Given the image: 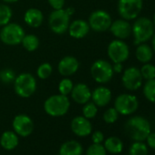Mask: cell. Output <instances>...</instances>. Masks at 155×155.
I'll return each mask as SVG.
<instances>
[{
	"mask_svg": "<svg viewBox=\"0 0 155 155\" xmlns=\"http://www.w3.org/2000/svg\"><path fill=\"white\" fill-rule=\"evenodd\" d=\"M124 130L132 140L143 141L150 132V124L147 119L141 116H133L126 121Z\"/></svg>",
	"mask_w": 155,
	"mask_h": 155,
	"instance_id": "obj_1",
	"label": "cell"
},
{
	"mask_svg": "<svg viewBox=\"0 0 155 155\" xmlns=\"http://www.w3.org/2000/svg\"><path fill=\"white\" fill-rule=\"evenodd\" d=\"M154 28L153 22L146 17L135 18V21L131 26V34L134 38V44L139 45L150 40L154 34Z\"/></svg>",
	"mask_w": 155,
	"mask_h": 155,
	"instance_id": "obj_2",
	"label": "cell"
},
{
	"mask_svg": "<svg viewBox=\"0 0 155 155\" xmlns=\"http://www.w3.org/2000/svg\"><path fill=\"white\" fill-rule=\"evenodd\" d=\"M70 101L68 96L62 94H55L48 97L44 102V110L46 113L51 117L64 116L69 110Z\"/></svg>",
	"mask_w": 155,
	"mask_h": 155,
	"instance_id": "obj_3",
	"label": "cell"
},
{
	"mask_svg": "<svg viewBox=\"0 0 155 155\" xmlns=\"http://www.w3.org/2000/svg\"><path fill=\"white\" fill-rule=\"evenodd\" d=\"M13 83L15 92L20 98H29L36 92L37 80L32 74L28 72L17 75L16 80Z\"/></svg>",
	"mask_w": 155,
	"mask_h": 155,
	"instance_id": "obj_4",
	"label": "cell"
},
{
	"mask_svg": "<svg viewBox=\"0 0 155 155\" xmlns=\"http://www.w3.org/2000/svg\"><path fill=\"white\" fill-rule=\"evenodd\" d=\"M25 35V30L19 24L9 22L0 30V40L8 46H18L21 44Z\"/></svg>",
	"mask_w": 155,
	"mask_h": 155,
	"instance_id": "obj_5",
	"label": "cell"
},
{
	"mask_svg": "<svg viewBox=\"0 0 155 155\" xmlns=\"http://www.w3.org/2000/svg\"><path fill=\"white\" fill-rule=\"evenodd\" d=\"M91 74L92 79L100 83L105 84L111 81L114 75L112 65L105 59H97L91 67Z\"/></svg>",
	"mask_w": 155,
	"mask_h": 155,
	"instance_id": "obj_6",
	"label": "cell"
},
{
	"mask_svg": "<svg viewBox=\"0 0 155 155\" xmlns=\"http://www.w3.org/2000/svg\"><path fill=\"white\" fill-rule=\"evenodd\" d=\"M70 23V16L64 8L53 10L48 16V27L50 30L58 35H62L68 31Z\"/></svg>",
	"mask_w": 155,
	"mask_h": 155,
	"instance_id": "obj_7",
	"label": "cell"
},
{
	"mask_svg": "<svg viewBox=\"0 0 155 155\" xmlns=\"http://www.w3.org/2000/svg\"><path fill=\"white\" fill-rule=\"evenodd\" d=\"M143 8L142 0H119L118 13L125 20H133L139 17Z\"/></svg>",
	"mask_w": 155,
	"mask_h": 155,
	"instance_id": "obj_8",
	"label": "cell"
},
{
	"mask_svg": "<svg viewBox=\"0 0 155 155\" xmlns=\"http://www.w3.org/2000/svg\"><path fill=\"white\" fill-rule=\"evenodd\" d=\"M114 108L119 114L127 116L133 114L139 108V101L132 94L123 93L119 95L114 101Z\"/></svg>",
	"mask_w": 155,
	"mask_h": 155,
	"instance_id": "obj_9",
	"label": "cell"
},
{
	"mask_svg": "<svg viewBox=\"0 0 155 155\" xmlns=\"http://www.w3.org/2000/svg\"><path fill=\"white\" fill-rule=\"evenodd\" d=\"M107 54L113 63H123L129 58L130 48L123 40L117 38L109 44Z\"/></svg>",
	"mask_w": 155,
	"mask_h": 155,
	"instance_id": "obj_10",
	"label": "cell"
},
{
	"mask_svg": "<svg viewBox=\"0 0 155 155\" xmlns=\"http://www.w3.org/2000/svg\"><path fill=\"white\" fill-rule=\"evenodd\" d=\"M89 26L95 32H105L110 29L112 23L110 15L105 10H95L89 18Z\"/></svg>",
	"mask_w": 155,
	"mask_h": 155,
	"instance_id": "obj_11",
	"label": "cell"
},
{
	"mask_svg": "<svg viewBox=\"0 0 155 155\" xmlns=\"http://www.w3.org/2000/svg\"><path fill=\"white\" fill-rule=\"evenodd\" d=\"M142 81L143 79L140 68L136 67H129L122 73L121 82L123 87L128 91H134L139 90L142 86Z\"/></svg>",
	"mask_w": 155,
	"mask_h": 155,
	"instance_id": "obj_12",
	"label": "cell"
},
{
	"mask_svg": "<svg viewBox=\"0 0 155 155\" xmlns=\"http://www.w3.org/2000/svg\"><path fill=\"white\" fill-rule=\"evenodd\" d=\"M12 126L14 131L21 137L29 136L34 130V123L32 119L26 114L17 115L13 120Z\"/></svg>",
	"mask_w": 155,
	"mask_h": 155,
	"instance_id": "obj_13",
	"label": "cell"
},
{
	"mask_svg": "<svg viewBox=\"0 0 155 155\" xmlns=\"http://www.w3.org/2000/svg\"><path fill=\"white\" fill-rule=\"evenodd\" d=\"M71 130L79 137L89 136L92 131V125L89 119L84 116L75 117L70 123Z\"/></svg>",
	"mask_w": 155,
	"mask_h": 155,
	"instance_id": "obj_14",
	"label": "cell"
},
{
	"mask_svg": "<svg viewBox=\"0 0 155 155\" xmlns=\"http://www.w3.org/2000/svg\"><path fill=\"white\" fill-rule=\"evenodd\" d=\"M80 68V62L73 56H66L62 58L58 64V70L63 77H70L74 75Z\"/></svg>",
	"mask_w": 155,
	"mask_h": 155,
	"instance_id": "obj_15",
	"label": "cell"
},
{
	"mask_svg": "<svg viewBox=\"0 0 155 155\" xmlns=\"http://www.w3.org/2000/svg\"><path fill=\"white\" fill-rule=\"evenodd\" d=\"M111 34L117 38L118 39H126L128 38L131 34V25L129 23L128 20H125L123 18L117 19L115 21H112L110 29Z\"/></svg>",
	"mask_w": 155,
	"mask_h": 155,
	"instance_id": "obj_16",
	"label": "cell"
},
{
	"mask_svg": "<svg viewBox=\"0 0 155 155\" xmlns=\"http://www.w3.org/2000/svg\"><path fill=\"white\" fill-rule=\"evenodd\" d=\"M91 30L88 21L83 19H76L69 23L68 32V35L75 39H81L85 38Z\"/></svg>",
	"mask_w": 155,
	"mask_h": 155,
	"instance_id": "obj_17",
	"label": "cell"
},
{
	"mask_svg": "<svg viewBox=\"0 0 155 155\" xmlns=\"http://www.w3.org/2000/svg\"><path fill=\"white\" fill-rule=\"evenodd\" d=\"M72 100L78 103L84 105L91 99V91L89 86L85 83H77L73 86V89L70 92Z\"/></svg>",
	"mask_w": 155,
	"mask_h": 155,
	"instance_id": "obj_18",
	"label": "cell"
},
{
	"mask_svg": "<svg viewBox=\"0 0 155 155\" xmlns=\"http://www.w3.org/2000/svg\"><path fill=\"white\" fill-rule=\"evenodd\" d=\"M111 91L110 89L100 86L91 91V100L98 107H105L111 101Z\"/></svg>",
	"mask_w": 155,
	"mask_h": 155,
	"instance_id": "obj_19",
	"label": "cell"
},
{
	"mask_svg": "<svg viewBox=\"0 0 155 155\" xmlns=\"http://www.w3.org/2000/svg\"><path fill=\"white\" fill-rule=\"evenodd\" d=\"M24 21L30 28H38L44 21V15L41 10L36 8H28L24 14Z\"/></svg>",
	"mask_w": 155,
	"mask_h": 155,
	"instance_id": "obj_20",
	"label": "cell"
},
{
	"mask_svg": "<svg viewBox=\"0 0 155 155\" xmlns=\"http://www.w3.org/2000/svg\"><path fill=\"white\" fill-rule=\"evenodd\" d=\"M82 152L81 144L74 140L64 142L59 149V155H81Z\"/></svg>",
	"mask_w": 155,
	"mask_h": 155,
	"instance_id": "obj_21",
	"label": "cell"
},
{
	"mask_svg": "<svg viewBox=\"0 0 155 155\" xmlns=\"http://www.w3.org/2000/svg\"><path fill=\"white\" fill-rule=\"evenodd\" d=\"M0 144L7 150H14L18 145V134L15 131H11V130L5 131L2 134L1 138H0Z\"/></svg>",
	"mask_w": 155,
	"mask_h": 155,
	"instance_id": "obj_22",
	"label": "cell"
},
{
	"mask_svg": "<svg viewBox=\"0 0 155 155\" xmlns=\"http://www.w3.org/2000/svg\"><path fill=\"white\" fill-rule=\"evenodd\" d=\"M136 58L141 62V63H149L152 57H153V50L152 48L146 44V43H141L137 45L136 48V52H135Z\"/></svg>",
	"mask_w": 155,
	"mask_h": 155,
	"instance_id": "obj_23",
	"label": "cell"
},
{
	"mask_svg": "<svg viewBox=\"0 0 155 155\" xmlns=\"http://www.w3.org/2000/svg\"><path fill=\"white\" fill-rule=\"evenodd\" d=\"M104 147L108 152L112 154H119L123 150V142L120 138L111 136L104 141Z\"/></svg>",
	"mask_w": 155,
	"mask_h": 155,
	"instance_id": "obj_24",
	"label": "cell"
},
{
	"mask_svg": "<svg viewBox=\"0 0 155 155\" xmlns=\"http://www.w3.org/2000/svg\"><path fill=\"white\" fill-rule=\"evenodd\" d=\"M21 45L27 51L34 52L39 47V39L34 34H28L24 36Z\"/></svg>",
	"mask_w": 155,
	"mask_h": 155,
	"instance_id": "obj_25",
	"label": "cell"
},
{
	"mask_svg": "<svg viewBox=\"0 0 155 155\" xmlns=\"http://www.w3.org/2000/svg\"><path fill=\"white\" fill-rule=\"evenodd\" d=\"M142 92L147 101L155 103V79L146 81L143 85Z\"/></svg>",
	"mask_w": 155,
	"mask_h": 155,
	"instance_id": "obj_26",
	"label": "cell"
},
{
	"mask_svg": "<svg viewBox=\"0 0 155 155\" xmlns=\"http://www.w3.org/2000/svg\"><path fill=\"white\" fill-rule=\"evenodd\" d=\"M13 11L7 4H0V27H3L11 21Z\"/></svg>",
	"mask_w": 155,
	"mask_h": 155,
	"instance_id": "obj_27",
	"label": "cell"
},
{
	"mask_svg": "<svg viewBox=\"0 0 155 155\" xmlns=\"http://www.w3.org/2000/svg\"><path fill=\"white\" fill-rule=\"evenodd\" d=\"M129 155H148V147L143 141H134L130 147Z\"/></svg>",
	"mask_w": 155,
	"mask_h": 155,
	"instance_id": "obj_28",
	"label": "cell"
},
{
	"mask_svg": "<svg viewBox=\"0 0 155 155\" xmlns=\"http://www.w3.org/2000/svg\"><path fill=\"white\" fill-rule=\"evenodd\" d=\"M16 72L10 68H6L0 70V81L3 84L13 83L16 80Z\"/></svg>",
	"mask_w": 155,
	"mask_h": 155,
	"instance_id": "obj_29",
	"label": "cell"
},
{
	"mask_svg": "<svg viewBox=\"0 0 155 155\" xmlns=\"http://www.w3.org/2000/svg\"><path fill=\"white\" fill-rule=\"evenodd\" d=\"M53 72V68L50 63L44 62L40 64L37 68V75L40 80H47L51 76Z\"/></svg>",
	"mask_w": 155,
	"mask_h": 155,
	"instance_id": "obj_30",
	"label": "cell"
},
{
	"mask_svg": "<svg viewBox=\"0 0 155 155\" xmlns=\"http://www.w3.org/2000/svg\"><path fill=\"white\" fill-rule=\"evenodd\" d=\"M73 82L70 79H68V77H64V79H62L59 83H58V92L59 94L68 96L70 94L72 89H73Z\"/></svg>",
	"mask_w": 155,
	"mask_h": 155,
	"instance_id": "obj_31",
	"label": "cell"
},
{
	"mask_svg": "<svg viewBox=\"0 0 155 155\" xmlns=\"http://www.w3.org/2000/svg\"><path fill=\"white\" fill-rule=\"evenodd\" d=\"M142 79L145 81L155 79V66L150 63H144L140 68Z\"/></svg>",
	"mask_w": 155,
	"mask_h": 155,
	"instance_id": "obj_32",
	"label": "cell"
},
{
	"mask_svg": "<svg viewBox=\"0 0 155 155\" xmlns=\"http://www.w3.org/2000/svg\"><path fill=\"white\" fill-rule=\"evenodd\" d=\"M98 113V106L93 101H88L84 104L82 109V114L85 118L91 120L96 117Z\"/></svg>",
	"mask_w": 155,
	"mask_h": 155,
	"instance_id": "obj_33",
	"label": "cell"
},
{
	"mask_svg": "<svg viewBox=\"0 0 155 155\" xmlns=\"http://www.w3.org/2000/svg\"><path fill=\"white\" fill-rule=\"evenodd\" d=\"M106 154H107V150L104 145H102L101 143L91 144L86 151V155H106Z\"/></svg>",
	"mask_w": 155,
	"mask_h": 155,
	"instance_id": "obj_34",
	"label": "cell"
},
{
	"mask_svg": "<svg viewBox=\"0 0 155 155\" xmlns=\"http://www.w3.org/2000/svg\"><path fill=\"white\" fill-rule=\"evenodd\" d=\"M118 118H119V112L116 110L114 107L109 108L103 114V120L108 124H112L116 122Z\"/></svg>",
	"mask_w": 155,
	"mask_h": 155,
	"instance_id": "obj_35",
	"label": "cell"
},
{
	"mask_svg": "<svg viewBox=\"0 0 155 155\" xmlns=\"http://www.w3.org/2000/svg\"><path fill=\"white\" fill-rule=\"evenodd\" d=\"M48 2L53 10L62 9L65 7V0H48Z\"/></svg>",
	"mask_w": 155,
	"mask_h": 155,
	"instance_id": "obj_36",
	"label": "cell"
},
{
	"mask_svg": "<svg viewBox=\"0 0 155 155\" xmlns=\"http://www.w3.org/2000/svg\"><path fill=\"white\" fill-rule=\"evenodd\" d=\"M91 139H92L93 143H101L104 140V134L101 131L97 130L92 134Z\"/></svg>",
	"mask_w": 155,
	"mask_h": 155,
	"instance_id": "obj_37",
	"label": "cell"
},
{
	"mask_svg": "<svg viewBox=\"0 0 155 155\" xmlns=\"http://www.w3.org/2000/svg\"><path fill=\"white\" fill-rule=\"evenodd\" d=\"M145 140L147 141V146L155 150V132H150Z\"/></svg>",
	"mask_w": 155,
	"mask_h": 155,
	"instance_id": "obj_38",
	"label": "cell"
},
{
	"mask_svg": "<svg viewBox=\"0 0 155 155\" xmlns=\"http://www.w3.org/2000/svg\"><path fill=\"white\" fill-rule=\"evenodd\" d=\"M112 68H113L114 73H121L122 70H123L122 63H114L112 65Z\"/></svg>",
	"mask_w": 155,
	"mask_h": 155,
	"instance_id": "obj_39",
	"label": "cell"
},
{
	"mask_svg": "<svg viewBox=\"0 0 155 155\" xmlns=\"http://www.w3.org/2000/svg\"><path fill=\"white\" fill-rule=\"evenodd\" d=\"M65 10H66V12L68 13V16H70V17H71V16H72V15L75 13V9H74V8H71V7H69V8H67Z\"/></svg>",
	"mask_w": 155,
	"mask_h": 155,
	"instance_id": "obj_40",
	"label": "cell"
},
{
	"mask_svg": "<svg viewBox=\"0 0 155 155\" xmlns=\"http://www.w3.org/2000/svg\"><path fill=\"white\" fill-rule=\"evenodd\" d=\"M151 48L153 52H155V33L153 34L152 38H151Z\"/></svg>",
	"mask_w": 155,
	"mask_h": 155,
	"instance_id": "obj_41",
	"label": "cell"
},
{
	"mask_svg": "<svg viewBox=\"0 0 155 155\" xmlns=\"http://www.w3.org/2000/svg\"><path fill=\"white\" fill-rule=\"evenodd\" d=\"M2 1L7 4H11V3H16V2L19 1V0H2Z\"/></svg>",
	"mask_w": 155,
	"mask_h": 155,
	"instance_id": "obj_42",
	"label": "cell"
},
{
	"mask_svg": "<svg viewBox=\"0 0 155 155\" xmlns=\"http://www.w3.org/2000/svg\"><path fill=\"white\" fill-rule=\"evenodd\" d=\"M153 25H154V27H155V13H154V16H153Z\"/></svg>",
	"mask_w": 155,
	"mask_h": 155,
	"instance_id": "obj_43",
	"label": "cell"
}]
</instances>
